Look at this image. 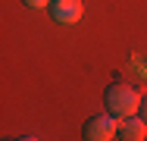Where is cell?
I'll use <instances>...</instances> for the list:
<instances>
[{
  "label": "cell",
  "mask_w": 147,
  "mask_h": 141,
  "mask_svg": "<svg viewBox=\"0 0 147 141\" xmlns=\"http://www.w3.org/2000/svg\"><path fill=\"white\" fill-rule=\"evenodd\" d=\"M119 138H125V141H141L147 138V119L144 116H125L122 119V125H119Z\"/></svg>",
  "instance_id": "obj_4"
},
{
  "label": "cell",
  "mask_w": 147,
  "mask_h": 141,
  "mask_svg": "<svg viewBox=\"0 0 147 141\" xmlns=\"http://www.w3.org/2000/svg\"><path fill=\"white\" fill-rule=\"evenodd\" d=\"M22 3H25L28 9H47V6H50V0H22Z\"/></svg>",
  "instance_id": "obj_5"
},
{
  "label": "cell",
  "mask_w": 147,
  "mask_h": 141,
  "mask_svg": "<svg viewBox=\"0 0 147 141\" xmlns=\"http://www.w3.org/2000/svg\"><path fill=\"white\" fill-rule=\"evenodd\" d=\"M141 91L138 88H131V85H110L107 88V94H103V107L119 116V119H125V116H135V113L141 110Z\"/></svg>",
  "instance_id": "obj_1"
},
{
  "label": "cell",
  "mask_w": 147,
  "mask_h": 141,
  "mask_svg": "<svg viewBox=\"0 0 147 141\" xmlns=\"http://www.w3.org/2000/svg\"><path fill=\"white\" fill-rule=\"evenodd\" d=\"M119 125H122V119L113 116V113H97V116H91L88 122H85V129H82V135L88 141H110L119 135Z\"/></svg>",
  "instance_id": "obj_2"
},
{
  "label": "cell",
  "mask_w": 147,
  "mask_h": 141,
  "mask_svg": "<svg viewBox=\"0 0 147 141\" xmlns=\"http://www.w3.org/2000/svg\"><path fill=\"white\" fill-rule=\"evenodd\" d=\"M141 116H144V119H147V97H144V100H141Z\"/></svg>",
  "instance_id": "obj_6"
},
{
  "label": "cell",
  "mask_w": 147,
  "mask_h": 141,
  "mask_svg": "<svg viewBox=\"0 0 147 141\" xmlns=\"http://www.w3.org/2000/svg\"><path fill=\"white\" fill-rule=\"evenodd\" d=\"M47 13L53 16V22H59V25H75L85 16V3L82 0H50Z\"/></svg>",
  "instance_id": "obj_3"
}]
</instances>
